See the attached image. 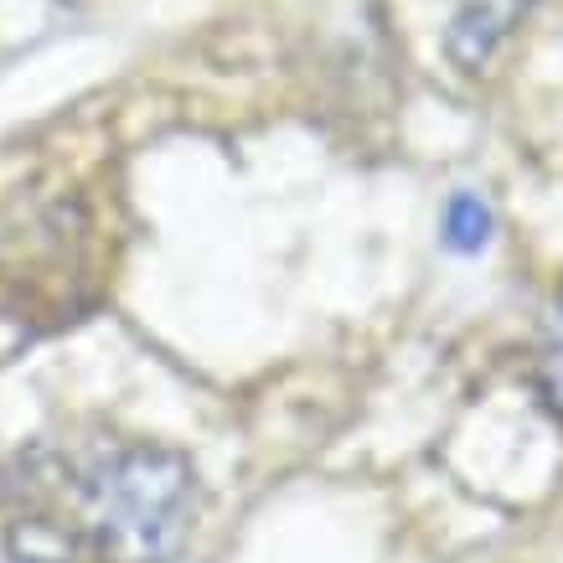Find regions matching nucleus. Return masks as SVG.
Returning a JSON list of instances; mask_svg holds the SVG:
<instances>
[{
  "label": "nucleus",
  "instance_id": "nucleus-1",
  "mask_svg": "<svg viewBox=\"0 0 563 563\" xmlns=\"http://www.w3.org/2000/svg\"><path fill=\"white\" fill-rule=\"evenodd\" d=\"M5 492L16 563H172L197 512L191 465L161 444H114L88 461L32 455Z\"/></svg>",
  "mask_w": 563,
  "mask_h": 563
},
{
  "label": "nucleus",
  "instance_id": "nucleus-3",
  "mask_svg": "<svg viewBox=\"0 0 563 563\" xmlns=\"http://www.w3.org/2000/svg\"><path fill=\"white\" fill-rule=\"evenodd\" d=\"M532 383H538V398H543V409L563 424V290L553 295V306H548V316H543V331H538Z\"/></svg>",
  "mask_w": 563,
  "mask_h": 563
},
{
  "label": "nucleus",
  "instance_id": "nucleus-2",
  "mask_svg": "<svg viewBox=\"0 0 563 563\" xmlns=\"http://www.w3.org/2000/svg\"><path fill=\"white\" fill-rule=\"evenodd\" d=\"M528 11L532 0H455V16H450V32H444L450 63L465 73H481Z\"/></svg>",
  "mask_w": 563,
  "mask_h": 563
},
{
  "label": "nucleus",
  "instance_id": "nucleus-4",
  "mask_svg": "<svg viewBox=\"0 0 563 563\" xmlns=\"http://www.w3.org/2000/svg\"><path fill=\"white\" fill-rule=\"evenodd\" d=\"M492 207L481 202L476 191H461L450 212H444V243L455 249V254H481L486 243H492Z\"/></svg>",
  "mask_w": 563,
  "mask_h": 563
}]
</instances>
